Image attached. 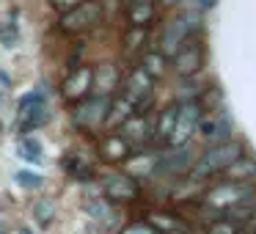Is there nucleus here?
<instances>
[{
	"mask_svg": "<svg viewBox=\"0 0 256 234\" xmlns=\"http://www.w3.org/2000/svg\"><path fill=\"white\" fill-rule=\"evenodd\" d=\"M204 64H206V50H204V44L196 42V39H188L171 58H168V69L182 80L198 78V72L204 69Z\"/></svg>",
	"mask_w": 256,
	"mask_h": 234,
	"instance_id": "5",
	"label": "nucleus"
},
{
	"mask_svg": "<svg viewBox=\"0 0 256 234\" xmlns=\"http://www.w3.org/2000/svg\"><path fill=\"white\" fill-rule=\"evenodd\" d=\"M256 196V184H248V182H228V179H223V182H218L215 188H210L204 193V206L212 212H228L232 206L242 204V201L254 198Z\"/></svg>",
	"mask_w": 256,
	"mask_h": 234,
	"instance_id": "3",
	"label": "nucleus"
},
{
	"mask_svg": "<svg viewBox=\"0 0 256 234\" xmlns=\"http://www.w3.org/2000/svg\"><path fill=\"white\" fill-rule=\"evenodd\" d=\"M157 0H124V22L127 28L149 30L157 20Z\"/></svg>",
	"mask_w": 256,
	"mask_h": 234,
	"instance_id": "14",
	"label": "nucleus"
},
{
	"mask_svg": "<svg viewBox=\"0 0 256 234\" xmlns=\"http://www.w3.org/2000/svg\"><path fill=\"white\" fill-rule=\"evenodd\" d=\"M212 6H215V0H196V14H201V12H210Z\"/></svg>",
	"mask_w": 256,
	"mask_h": 234,
	"instance_id": "33",
	"label": "nucleus"
},
{
	"mask_svg": "<svg viewBox=\"0 0 256 234\" xmlns=\"http://www.w3.org/2000/svg\"><path fill=\"white\" fill-rule=\"evenodd\" d=\"M179 218L176 215H171V212H160V210H157V212H152V215H149V226L152 228H157V232H168V234H174V232H182V228H179Z\"/></svg>",
	"mask_w": 256,
	"mask_h": 234,
	"instance_id": "26",
	"label": "nucleus"
},
{
	"mask_svg": "<svg viewBox=\"0 0 256 234\" xmlns=\"http://www.w3.org/2000/svg\"><path fill=\"white\" fill-rule=\"evenodd\" d=\"M198 118H201V108H198V102H196V100H184V102H179L176 124H174L171 138H168V144H166V146H171V149L188 146V144H190V138L196 135Z\"/></svg>",
	"mask_w": 256,
	"mask_h": 234,
	"instance_id": "12",
	"label": "nucleus"
},
{
	"mask_svg": "<svg viewBox=\"0 0 256 234\" xmlns=\"http://www.w3.org/2000/svg\"><path fill=\"white\" fill-rule=\"evenodd\" d=\"M108 102L110 96H102V94H91L86 102H80L78 110H72V122L80 132H94V130L102 127L105 122V113H108Z\"/></svg>",
	"mask_w": 256,
	"mask_h": 234,
	"instance_id": "13",
	"label": "nucleus"
},
{
	"mask_svg": "<svg viewBox=\"0 0 256 234\" xmlns=\"http://www.w3.org/2000/svg\"><path fill=\"white\" fill-rule=\"evenodd\" d=\"M100 188H102V198L108 204H130L140 196V188L135 182V176L122 171H110L100 179Z\"/></svg>",
	"mask_w": 256,
	"mask_h": 234,
	"instance_id": "9",
	"label": "nucleus"
},
{
	"mask_svg": "<svg viewBox=\"0 0 256 234\" xmlns=\"http://www.w3.org/2000/svg\"><path fill=\"white\" fill-rule=\"evenodd\" d=\"M206 234H242V226L234 223L232 218H226V215H218L206 223Z\"/></svg>",
	"mask_w": 256,
	"mask_h": 234,
	"instance_id": "28",
	"label": "nucleus"
},
{
	"mask_svg": "<svg viewBox=\"0 0 256 234\" xmlns=\"http://www.w3.org/2000/svg\"><path fill=\"white\" fill-rule=\"evenodd\" d=\"M96 3H102V0H96Z\"/></svg>",
	"mask_w": 256,
	"mask_h": 234,
	"instance_id": "37",
	"label": "nucleus"
},
{
	"mask_svg": "<svg viewBox=\"0 0 256 234\" xmlns=\"http://www.w3.org/2000/svg\"><path fill=\"white\" fill-rule=\"evenodd\" d=\"M223 179L228 182H248V184H256V157L250 154H242L232 162V166L223 171Z\"/></svg>",
	"mask_w": 256,
	"mask_h": 234,
	"instance_id": "18",
	"label": "nucleus"
},
{
	"mask_svg": "<svg viewBox=\"0 0 256 234\" xmlns=\"http://www.w3.org/2000/svg\"><path fill=\"white\" fill-rule=\"evenodd\" d=\"M56 201L52 198H47V196H42V198H36L34 201V206H30V215H34V220H36V226L39 228H47L52 220H56Z\"/></svg>",
	"mask_w": 256,
	"mask_h": 234,
	"instance_id": "23",
	"label": "nucleus"
},
{
	"mask_svg": "<svg viewBox=\"0 0 256 234\" xmlns=\"http://www.w3.org/2000/svg\"><path fill=\"white\" fill-rule=\"evenodd\" d=\"M50 110H47V88H34L20 100V110H17V127L20 132H30V130L47 124Z\"/></svg>",
	"mask_w": 256,
	"mask_h": 234,
	"instance_id": "6",
	"label": "nucleus"
},
{
	"mask_svg": "<svg viewBox=\"0 0 256 234\" xmlns=\"http://www.w3.org/2000/svg\"><path fill=\"white\" fill-rule=\"evenodd\" d=\"M149 39V30L144 28H127L122 36V44H124V52H138L140 50V42Z\"/></svg>",
	"mask_w": 256,
	"mask_h": 234,
	"instance_id": "29",
	"label": "nucleus"
},
{
	"mask_svg": "<svg viewBox=\"0 0 256 234\" xmlns=\"http://www.w3.org/2000/svg\"><path fill=\"white\" fill-rule=\"evenodd\" d=\"M61 168L72 179H80V182L94 176V166H91V160L86 154H80V152H66V154L61 157Z\"/></svg>",
	"mask_w": 256,
	"mask_h": 234,
	"instance_id": "19",
	"label": "nucleus"
},
{
	"mask_svg": "<svg viewBox=\"0 0 256 234\" xmlns=\"http://www.w3.org/2000/svg\"><path fill=\"white\" fill-rule=\"evenodd\" d=\"M8 86H12V78H8L6 69H0V88H8Z\"/></svg>",
	"mask_w": 256,
	"mask_h": 234,
	"instance_id": "34",
	"label": "nucleus"
},
{
	"mask_svg": "<svg viewBox=\"0 0 256 234\" xmlns=\"http://www.w3.org/2000/svg\"><path fill=\"white\" fill-rule=\"evenodd\" d=\"M242 154H245L242 144L234 140V138L232 140H223V144H215V146H206V149L193 160L188 176L193 179V182L210 179V176H215V174H223L234 160H237V157H242Z\"/></svg>",
	"mask_w": 256,
	"mask_h": 234,
	"instance_id": "1",
	"label": "nucleus"
},
{
	"mask_svg": "<svg viewBox=\"0 0 256 234\" xmlns=\"http://www.w3.org/2000/svg\"><path fill=\"white\" fill-rule=\"evenodd\" d=\"M176 110H179V102L166 105L160 113H157V118H154V140L157 144H162V146L168 144L171 130H174V124H176Z\"/></svg>",
	"mask_w": 256,
	"mask_h": 234,
	"instance_id": "20",
	"label": "nucleus"
},
{
	"mask_svg": "<svg viewBox=\"0 0 256 234\" xmlns=\"http://www.w3.org/2000/svg\"><path fill=\"white\" fill-rule=\"evenodd\" d=\"M154 83L157 80L149 78L140 66H132V69L124 72L118 88H122V94L127 96V100H132V105L138 108V110H146V108L152 105V100H154Z\"/></svg>",
	"mask_w": 256,
	"mask_h": 234,
	"instance_id": "7",
	"label": "nucleus"
},
{
	"mask_svg": "<svg viewBox=\"0 0 256 234\" xmlns=\"http://www.w3.org/2000/svg\"><path fill=\"white\" fill-rule=\"evenodd\" d=\"M17 152H20V157H22V160L34 162V166L44 162V154H42V144H39V140H34V138H28V135H25V138L20 140Z\"/></svg>",
	"mask_w": 256,
	"mask_h": 234,
	"instance_id": "27",
	"label": "nucleus"
},
{
	"mask_svg": "<svg viewBox=\"0 0 256 234\" xmlns=\"http://www.w3.org/2000/svg\"><path fill=\"white\" fill-rule=\"evenodd\" d=\"M154 118H157V113L152 110V108L138 110L132 118H130V122L122 124L118 135H122V138L127 140V144L132 146L135 152L144 149V146H149L152 140H154Z\"/></svg>",
	"mask_w": 256,
	"mask_h": 234,
	"instance_id": "10",
	"label": "nucleus"
},
{
	"mask_svg": "<svg viewBox=\"0 0 256 234\" xmlns=\"http://www.w3.org/2000/svg\"><path fill=\"white\" fill-rule=\"evenodd\" d=\"M135 113H138V108L132 105V100H127L122 91H116L110 96V102H108V113H105V122H102V130L105 132H118L122 124L130 122Z\"/></svg>",
	"mask_w": 256,
	"mask_h": 234,
	"instance_id": "15",
	"label": "nucleus"
},
{
	"mask_svg": "<svg viewBox=\"0 0 256 234\" xmlns=\"http://www.w3.org/2000/svg\"><path fill=\"white\" fill-rule=\"evenodd\" d=\"M193 166V154L188 152V146H179V149H171L168 154H157L154 162V174L160 176H184Z\"/></svg>",
	"mask_w": 256,
	"mask_h": 234,
	"instance_id": "17",
	"label": "nucleus"
},
{
	"mask_svg": "<svg viewBox=\"0 0 256 234\" xmlns=\"http://www.w3.org/2000/svg\"><path fill=\"white\" fill-rule=\"evenodd\" d=\"M174 234H188V232H174Z\"/></svg>",
	"mask_w": 256,
	"mask_h": 234,
	"instance_id": "36",
	"label": "nucleus"
},
{
	"mask_svg": "<svg viewBox=\"0 0 256 234\" xmlns=\"http://www.w3.org/2000/svg\"><path fill=\"white\" fill-rule=\"evenodd\" d=\"M96 154H100V160L110 162V166H118V162H127L135 154V149L118 132H105L100 138V144H96Z\"/></svg>",
	"mask_w": 256,
	"mask_h": 234,
	"instance_id": "16",
	"label": "nucleus"
},
{
	"mask_svg": "<svg viewBox=\"0 0 256 234\" xmlns=\"http://www.w3.org/2000/svg\"><path fill=\"white\" fill-rule=\"evenodd\" d=\"M91 94H94V66H91V64H80L78 69H72V72L64 78L61 100L66 102V105H80V102H86Z\"/></svg>",
	"mask_w": 256,
	"mask_h": 234,
	"instance_id": "8",
	"label": "nucleus"
},
{
	"mask_svg": "<svg viewBox=\"0 0 256 234\" xmlns=\"http://www.w3.org/2000/svg\"><path fill=\"white\" fill-rule=\"evenodd\" d=\"M196 28H198V14L196 12H182L168 17L166 22L160 25V34H157V52H162L166 58H171L179 47L188 39H193Z\"/></svg>",
	"mask_w": 256,
	"mask_h": 234,
	"instance_id": "2",
	"label": "nucleus"
},
{
	"mask_svg": "<svg viewBox=\"0 0 256 234\" xmlns=\"http://www.w3.org/2000/svg\"><path fill=\"white\" fill-rule=\"evenodd\" d=\"M118 234H160V232L152 228L149 223H130V226H124Z\"/></svg>",
	"mask_w": 256,
	"mask_h": 234,
	"instance_id": "31",
	"label": "nucleus"
},
{
	"mask_svg": "<svg viewBox=\"0 0 256 234\" xmlns=\"http://www.w3.org/2000/svg\"><path fill=\"white\" fill-rule=\"evenodd\" d=\"M232 116L228 110H210V113H201L198 118V127H196V135L204 140L206 146H215V144H223V140H232Z\"/></svg>",
	"mask_w": 256,
	"mask_h": 234,
	"instance_id": "11",
	"label": "nucleus"
},
{
	"mask_svg": "<svg viewBox=\"0 0 256 234\" xmlns=\"http://www.w3.org/2000/svg\"><path fill=\"white\" fill-rule=\"evenodd\" d=\"M118 86V74L110 64H100L94 66V91L102 96H110V91H116Z\"/></svg>",
	"mask_w": 256,
	"mask_h": 234,
	"instance_id": "21",
	"label": "nucleus"
},
{
	"mask_svg": "<svg viewBox=\"0 0 256 234\" xmlns=\"http://www.w3.org/2000/svg\"><path fill=\"white\" fill-rule=\"evenodd\" d=\"M102 17H105L102 3H96V0H83V3H78L72 12L58 17V28L66 36H83V34H88V30H94L96 25L102 22Z\"/></svg>",
	"mask_w": 256,
	"mask_h": 234,
	"instance_id": "4",
	"label": "nucleus"
},
{
	"mask_svg": "<svg viewBox=\"0 0 256 234\" xmlns=\"http://www.w3.org/2000/svg\"><path fill=\"white\" fill-rule=\"evenodd\" d=\"M83 210L88 212V220H94V223H102V226H110L113 223V210L105 198H88L83 204Z\"/></svg>",
	"mask_w": 256,
	"mask_h": 234,
	"instance_id": "24",
	"label": "nucleus"
},
{
	"mask_svg": "<svg viewBox=\"0 0 256 234\" xmlns=\"http://www.w3.org/2000/svg\"><path fill=\"white\" fill-rule=\"evenodd\" d=\"M52 3V8H56L58 14H66V12H72L78 3H83V0H50Z\"/></svg>",
	"mask_w": 256,
	"mask_h": 234,
	"instance_id": "32",
	"label": "nucleus"
},
{
	"mask_svg": "<svg viewBox=\"0 0 256 234\" xmlns=\"http://www.w3.org/2000/svg\"><path fill=\"white\" fill-rule=\"evenodd\" d=\"M138 66L144 69L149 78L160 80L162 74L168 72V58L162 56V52H157V50H146L144 56H140V64H138Z\"/></svg>",
	"mask_w": 256,
	"mask_h": 234,
	"instance_id": "22",
	"label": "nucleus"
},
{
	"mask_svg": "<svg viewBox=\"0 0 256 234\" xmlns=\"http://www.w3.org/2000/svg\"><path fill=\"white\" fill-rule=\"evenodd\" d=\"M14 182H17L20 188H25V190H36V188H42L44 179H42L36 171H17L14 174Z\"/></svg>",
	"mask_w": 256,
	"mask_h": 234,
	"instance_id": "30",
	"label": "nucleus"
},
{
	"mask_svg": "<svg viewBox=\"0 0 256 234\" xmlns=\"http://www.w3.org/2000/svg\"><path fill=\"white\" fill-rule=\"evenodd\" d=\"M22 234H30V228H22Z\"/></svg>",
	"mask_w": 256,
	"mask_h": 234,
	"instance_id": "35",
	"label": "nucleus"
},
{
	"mask_svg": "<svg viewBox=\"0 0 256 234\" xmlns=\"http://www.w3.org/2000/svg\"><path fill=\"white\" fill-rule=\"evenodd\" d=\"M154 154H132L127 160V168L132 171V176H154Z\"/></svg>",
	"mask_w": 256,
	"mask_h": 234,
	"instance_id": "25",
	"label": "nucleus"
}]
</instances>
